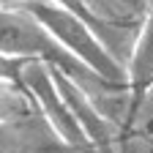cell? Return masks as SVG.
I'll use <instances>...</instances> for the list:
<instances>
[{
  "label": "cell",
  "mask_w": 153,
  "mask_h": 153,
  "mask_svg": "<svg viewBox=\"0 0 153 153\" xmlns=\"http://www.w3.org/2000/svg\"><path fill=\"white\" fill-rule=\"evenodd\" d=\"M19 85L27 90V96L33 99V104L41 109L44 120L49 123V128L57 134V140L66 142L68 148H90L88 137L82 134L79 123L74 120V115L68 109V101L60 90L55 74V63L41 60V57H27L19 71Z\"/></svg>",
  "instance_id": "7a4b0ae2"
},
{
  "label": "cell",
  "mask_w": 153,
  "mask_h": 153,
  "mask_svg": "<svg viewBox=\"0 0 153 153\" xmlns=\"http://www.w3.org/2000/svg\"><path fill=\"white\" fill-rule=\"evenodd\" d=\"M55 74H57V82H60V90H63L66 101H68V109L74 115V120L79 123L82 134L90 142V150L109 153L112 150V123L96 109V104L88 99V93L79 88V82H76L68 71L55 66Z\"/></svg>",
  "instance_id": "277c9868"
},
{
  "label": "cell",
  "mask_w": 153,
  "mask_h": 153,
  "mask_svg": "<svg viewBox=\"0 0 153 153\" xmlns=\"http://www.w3.org/2000/svg\"><path fill=\"white\" fill-rule=\"evenodd\" d=\"M47 3H55V6H60V8H66V11H74V14L85 16L88 22H93V25H99V16H96L90 0H47Z\"/></svg>",
  "instance_id": "52a82bcc"
},
{
  "label": "cell",
  "mask_w": 153,
  "mask_h": 153,
  "mask_svg": "<svg viewBox=\"0 0 153 153\" xmlns=\"http://www.w3.org/2000/svg\"><path fill=\"white\" fill-rule=\"evenodd\" d=\"M150 112H153V96H150Z\"/></svg>",
  "instance_id": "30bf717a"
},
{
  "label": "cell",
  "mask_w": 153,
  "mask_h": 153,
  "mask_svg": "<svg viewBox=\"0 0 153 153\" xmlns=\"http://www.w3.org/2000/svg\"><path fill=\"white\" fill-rule=\"evenodd\" d=\"M19 8L27 11L76 63H82L90 74H96V79L109 82V85L128 82V68L104 44V38L99 36L101 33L99 25H93L85 16L66 11L55 3H47V0H22Z\"/></svg>",
  "instance_id": "6da1fadb"
},
{
  "label": "cell",
  "mask_w": 153,
  "mask_h": 153,
  "mask_svg": "<svg viewBox=\"0 0 153 153\" xmlns=\"http://www.w3.org/2000/svg\"><path fill=\"white\" fill-rule=\"evenodd\" d=\"M27 57H8L0 55V82H19V71H22V63Z\"/></svg>",
  "instance_id": "ba28073f"
},
{
  "label": "cell",
  "mask_w": 153,
  "mask_h": 153,
  "mask_svg": "<svg viewBox=\"0 0 153 153\" xmlns=\"http://www.w3.org/2000/svg\"><path fill=\"white\" fill-rule=\"evenodd\" d=\"M0 55L41 57V60H49L57 68L68 71L74 79L82 74H90L22 8H0ZM90 76H96V74H90Z\"/></svg>",
  "instance_id": "3957f363"
},
{
  "label": "cell",
  "mask_w": 153,
  "mask_h": 153,
  "mask_svg": "<svg viewBox=\"0 0 153 153\" xmlns=\"http://www.w3.org/2000/svg\"><path fill=\"white\" fill-rule=\"evenodd\" d=\"M0 153H19L16 145H14V140L3 131V126H0Z\"/></svg>",
  "instance_id": "9c48e42d"
},
{
  "label": "cell",
  "mask_w": 153,
  "mask_h": 153,
  "mask_svg": "<svg viewBox=\"0 0 153 153\" xmlns=\"http://www.w3.org/2000/svg\"><path fill=\"white\" fill-rule=\"evenodd\" d=\"M30 96L19 82H0V126H6L11 120H19L30 112L27 109Z\"/></svg>",
  "instance_id": "8992f818"
},
{
  "label": "cell",
  "mask_w": 153,
  "mask_h": 153,
  "mask_svg": "<svg viewBox=\"0 0 153 153\" xmlns=\"http://www.w3.org/2000/svg\"><path fill=\"white\" fill-rule=\"evenodd\" d=\"M126 68H128V82L134 88H145L153 82V0H150L148 14L140 25V33L134 38Z\"/></svg>",
  "instance_id": "5b68a950"
}]
</instances>
